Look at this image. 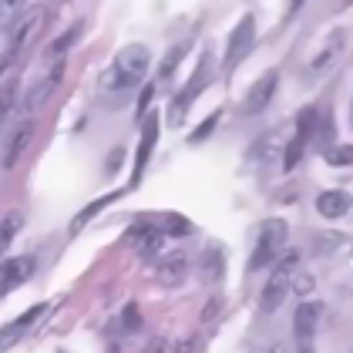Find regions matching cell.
Returning a JSON list of instances; mask_svg holds the SVG:
<instances>
[{"mask_svg": "<svg viewBox=\"0 0 353 353\" xmlns=\"http://www.w3.org/2000/svg\"><path fill=\"white\" fill-rule=\"evenodd\" d=\"M148 64H152L148 48L145 44H128V48L118 51V57L111 61V68L101 74V88L105 91H121V88L141 84V78L148 74Z\"/></svg>", "mask_w": 353, "mask_h": 353, "instance_id": "1", "label": "cell"}, {"mask_svg": "<svg viewBox=\"0 0 353 353\" xmlns=\"http://www.w3.org/2000/svg\"><path fill=\"white\" fill-rule=\"evenodd\" d=\"M296 266H299V256H296V252H286V256H283V259L272 266L270 279H266V286H263V296H259L263 313H276V310L283 306V299H286L290 286H293Z\"/></svg>", "mask_w": 353, "mask_h": 353, "instance_id": "2", "label": "cell"}, {"mask_svg": "<svg viewBox=\"0 0 353 353\" xmlns=\"http://www.w3.org/2000/svg\"><path fill=\"white\" fill-rule=\"evenodd\" d=\"M283 245H286V222L283 219H270L259 229V239H256L252 259H249V272H259V270H266L270 263H276V256L283 252Z\"/></svg>", "mask_w": 353, "mask_h": 353, "instance_id": "3", "label": "cell"}, {"mask_svg": "<svg viewBox=\"0 0 353 353\" xmlns=\"http://www.w3.org/2000/svg\"><path fill=\"white\" fill-rule=\"evenodd\" d=\"M64 68H68V61L64 57H54L41 74H37V81L28 84V94H24V111H37L51 94L57 91V84L64 78Z\"/></svg>", "mask_w": 353, "mask_h": 353, "instance_id": "4", "label": "cell"}, {"mask_svg": "<svg viewBox=\"0 0 353 353\" xmlns=\"http://www.w3.org/2000/svg\"><path fill=\"white\" fill-rule=\"evenodd\" d=\"M252 44H256V17L252 14H245L243 21L236 24V30L229 34V44H225V61H222V71L225 74H232L236 68H239V61H243L249 51H252Z\"/></svg>", "mask_w": 353, "mask_h": 353, "instance_id": "5", "label": "cell"}, {"mask_svg": "<svg viewBox=\"0 0 353 353\" xmlns=\"http://www.w3.org/2000/svg\"><path fill=\"white\" fill-rule=\"evenodd\" d=\"M276 84H279V71H276V68L266 71V74H259L256 81L249 84V91H245V98H243L245 114H259V111L270 108L272 94H276Z\"/></svg>", "mask_w": 353, "mask_h": 353, "instance_id": "6", "label": "cell"}, {"mask_svg": "<svg viewBox=\"0 0 353 353\" xmlns=\"http://www.w3.org/2000/svg\"><path fill=\"white\" fill-rule=\"evenodd\" d=\"M34 266H37V259L34 256H14V259H3L0 263V296L3 293H10L14 286H21V283H28L30 276H34Z\"/></svg>", "mask_w": 353, "mask_h": 353, "instance_id": "7", "label": "cell"}, {"mask_svg": "<svg viewBox=\"0 0 353 353\" xmlns=\"http://www.w3.org/2000/svg\"><path fill=\"white\" fill-rule=\"evenodd\" d=\"M185 272H189V256L182 249H168L155 263V276H159L162 286H179L185 279Z\"/></svg>", "mask_w": 353, "mask_h": 353, "instance_id": "8", "label": "cell"}, {"mask_svg": "<svg viewBox=\"0 0 353 353\" xmlns=\"http://www.w3.org/2000/svg\"><path fill=\"white\" fill-rule=\"evenodd\" d=\"M320 316H323V306L316 303V299H303L296 306V313H293V333H296V340H313V333H316V326H320Z\"/></svg>", "mask_w": 353, "mask_h": 353, "instance_id": "9", "label": "cell"}, {"mask_svg": "<svg viewBox=\"0 0 353 353\" xmlns=\"http://www.w3.org/2000/svg\"><path fill=\"white\" fill-rule=\"evenodd\" d=\"M41 313H44V303L30 306L28 313H21V316H17L14 323H7V326H3V330H0V353H3V350H10V347H14V343H17V340H21V336L28 333L30 326L37 323V320H41Z\"/></svg>", "mask_w": 353, "mask_h": 353, "instance_id": "10", "label": "cell"}, {"mask_svg": "<svg viewBox=\"0 0 353 353\" xmlns=\"http://www.w3.org/2000/svg\"><path fill=\"white\" fill-rule=\"evenodd\" d=\"M41 21H44V7H34L28 17H21L17 24H14V34H10V51H7V57H14L24 44H30L34 41V34H37V28H41Z\"/></svg>", "mask_w": 353, "mask_h": 353, "instance_id": "11", "label": "cell"}, {"mask_svg": "<svg viewBox=\"0 0 353 353\" xmlns=\"http://www.w3.org/2000/svg\"><path fill=\"white\" fill-rule=\"evenodd\" d=\"M343 48H347V30L336 28V30H333V34H330V37L323 41V48H320V51L313 54V61H310V71H313V74L326 71V68H330V64H333L336 57L343 54Z\"/></svg>", "mask_w": 353, "mask_h": 353, "instance_id": "12", "label": "cell"}, {"mask_svg": "<svg viewBox=\"0 0 353 353\" xmlns=\"http://www.w3.org/2000/svg\"><path fill=\"white\" fill-rule=\"evenodd\" d=\"M155 135H159V118H155V114H148V118H145V125H141V145H138V155H135L132 185H135L138 179H141L145 165H148V159H152V148H155Z\"/></svg>", "mask_w": 353, "mask_h": 353, "instance_id": "13", "label": "cell"}, {"mask_svg": "<svg viewBox=\"0 0 353 353\" xmlns=\"http://www.w3.org/2000/svg\"><path fill=\"white\" fill-rule=\"evenodd\" d=\"M165 236L159 225H138L135 232H132V243H135L138 256H162L165 252Z\"/></svg>", "mask_w": 353, "mask_h": 353, "instance_id": "14", "label": "cell"}, {"mask_svg": "<svg viewBox=\"0 0 353 353\" xmlns=\"http://www.w3.org/2000/svg\"><path fill=\"white\" fill-rule=\"evenodd\" d=\"M34 132H37L34 121H21V125L14 128V135H10V141H7V152H3V168H14V165L21 162V155L28 152Z\"/></svg>", "mask_w": 353, "mask_h": 353, "instance_id": "15", "label": "cell"}, {"mask_svg": "<svg viewBox=\"0 0 353 353\" xmlns=\"http://www.w3.org/2000/svg\"><path fill=\"white\" fill-rule=\"evenodd\" d=\"M350 205H353V199L343 189H330L316 195V212L323 219H340L343 212H350Z\"/></svg>", "mask_w": 353, "mask_h": 353, "instance_id": "16", "label": "cell"}, {"mask_svg": "<svg viewBox=\"0 0 353 353\" xmlns=\"http://www.w3.org/2000/svg\"><path fill=\"white\" fill-rule=\"evenodd\" d=\"M21 225H24V216L21 212H7V216L0 219V256L7 252V245L14 243V236L21 232ZM3 263V259H0Z\"/></svg>", "mask_w": 353, "mask_h": 353, "instance_id": "17", "label": "cell"}, {"mask_svg": "<svg viewBox=\"0 0 353 353\" xmlns=\"http://www.w3.org/2000/svg\"><path fill=\"white\" fill-rule=\"evenodd\" d=\"M189 54V41H179L168 54H165V61H162V68H159V81H168L172 74H175V68L182 64V57Z\"/></svg>", "mask_w": 353, "mask_h": 353, "instance_id": "18", "label": "cell"}, {"mask_svg": "<svg viewBox=\"0 0 353 353\" xmlns=\"http://www.w3.org/2000/svg\"><path fill=\"white\" fill-rule=\"evenodd\" d=\"M78 37H81V24L68 28L61 37H57V41H51V44H48V57H51V61H54V57H64V51H68V48H71Z\"/></svg>", "mask_w": 353, "mask_h": 353, "instance_id": "19", "label": "cell"}, {"mask_svg": "<svg viewBox=\"0 0 353 353\" xmlns=\"http://www.w3.org/2000/svg\"><path fill=\"white\" fill-rule=\"evenodd\" d=\"M306 145H310L306 138L293 135V141H290V145H286V152H283V168H286V172H293V168L303 162V155H306Z\"/></svg>", "mask_w": 353, "mask_h": 353, "instance_id": "20", "label": "cell"}, {"mask_svg": "<svg viewBox=\"0 0 353 353\" xmlns=\"http://www.w3.org/2000/svg\"><path fill=\"white\" fill-rule=\"evenodd\" d=\"M24 10H28V0H0V30L10 28Z\"/></svg>", "mask_w": 353, "mask_h": 353, "instance_id": "21", "label": "cell"}, {"mask_svg": "<svg viewBox=\"0 0 353 353\" xmlns=\"http://www.w3.org/2000/svg\"><path fill=\"white\" fill-rule=\"evenodd\" d=\"M323 155L333 168H347V165H353V145H333V148H326Z\"/></svg>", "mask_w": 353, "mask_h": 353, "instance_id": "22", "label": "cell"}, {"mask_svg": "<svg viewBox=\"0 0 353 353\" xmlns=\"http://www.w3.org/2000/svg\"><path fill=\"white\" fill-rule=\"evenodd\" d=\"M333 135H336V125H333V114L330 111H323L320 114V125H316V138H320V145L326 148H333Z\"/></svg>", "mask_w": 353, "mask_h": 353, "instance_id": "23", "label": "cell"}, {"mask_svg": "<svg viewBox=\"0 0 353 353\" xmlns=\"http://www.w3.org/2000/svg\"><path fill=\"white\" fill-rule=\"evenodd\" d=\"M159 229H162L165 236H189L192 232V225L182 216H165L162 222H159Z\"/></svg>", "mask_w": 353, "mask_h": 353, "instance_id": "24", "label": "cell"}, {"mask_svg": "<svg viewBox=\"0 0 353 353\" xmlns=\"http://www.w3.org/2000/svg\"><path fill=\"white\" fill-rule=\"evenodd\" d=\"M111 199H114V195H108V199H98V202H91V205H88V209H84V212H78V219H74V222H71V232H78V229H81V225H88V219L94 216V212H98V209H105V205H108Z\"/></svg>", "mask_w": 353, "mask_h": 353, "instance_id": "25", "label": "cell"}, {"mask_svg": "<svg viewBox=\"0 0 353 353\" xmlns=\"http://www.w3.org/2000/svg\"><path fill=\"white\" fill-rule=\"evenodd\" d=\"M14 94H17V84L3 81V88H0V121L10 114V108H14Z\"/></svg>", "mask_w": 353, "mask_h": 353, "instance_id": "26", "label": "cell"}, {"mask_svg": "<svg viewBox=\"0 0 353 353\" xmlns=\"http://www.w3.org/2000/svg\"><path fill=\"white\" fill-rule=\"evenodd\" d=\"M219 118H222V114H209V118H205V121H202V125H199V128H195V132H192V141H195V145H199V141H205V138L212 135V132H216V125H219Z\"/></svg>", "mask_w": 353, "mask_h": 353, "instance_id": "27", "label": "cell"}, {"mask_svg": "<svg viewBox=\"0 0 353 353\" xmlns=\"http://www.w3.org/2000/svg\"><path fill=\"white\" fill-rule=\"evenodd\" d=\"M293 290H296L299 299H306L310 293H313V276H306V272H296V276H293Z\"/></svg>", "mask_w": 353, "mask_h": 353, "instance_id": "28", "label": "cell"}, {"mask_svg": "<svg viewBox=\"0 0 353 353\" xmlns=\"http://www.w3.org/2000/svg\"><path fill=\"white\" fill-rule=\"evenodd\" d=\"M121 323H125V330H138V326H141V313H138L135 303H128V306H125V313H121Z\"/></svg>", "mask_w": 353, "mask_h": 353, "instance_id": "29", "label": "cell"}, {"mask_svg": "<svg viewBox=\"0 0 353 353\" xmlns=\"http://www.w3.org/2000/svg\"><path fill=\"white\" fill-rule=\"evenodd\" d=\"M152 94H155V84H145V88H141V94H138V111H145V108H148Z\"/></svg>", "mask_w": 353, "mask_h": 353, "instance_id": "30", "label": "cell"}, {"mask_svg": "<svg viewBox=\"0 0 353 353\" xmlns=\"http://www.w3.org/2000/svg\"><path fill=\"white\" fill-rule=\"evenodd\" d=\"M219 310H222V299H219V296H212V303H209V306H205V313H202V320H205V323H209V320H212V316H216Z\"/></svg>", "mask_w": 353, "mask_h": 353, "instance_id": "31", "label": "cell"}, {"mask_svg": "<svg viewBox=\"0 0 353 353\" xmlns=\"http://www.w3.org/2000/svg\"><path fill=\"white\" fill-rule=\"evenodd\" d=\"M296 353H316V350H313V340H303Z\"/></svg>", "mask_w": 353, "mask_h": 353, "instance_id": "32", "label": "cell"}, {"mask_svg": "<svg viewBox=\"0 0 353 353\" xmlns=\"http://www.w3.org/2000/svg\"><path fill=\"white\" fill-rule=\"evenodd\" d=\"M263 353H286V347H283V343H272V347H266Z\"/></svg>", "mask_w": 353, "mask_h": 353, "instance_id": "33", "label": "cell"}, {"mask_svg": "<svg viewBox=\"0 0 353 353\" xmlns=\"http://www.w3.org/2000/svg\"><path fill=\"white\" fill-rule=\"evenodd\" d=\"M303 3H306V0H290V10L296 14V10H299V7H303Z\"/></svg>", "mask_w": 353, "mask_h": 353, "instance_id": "34", "label": "cell"}]
</instances>
